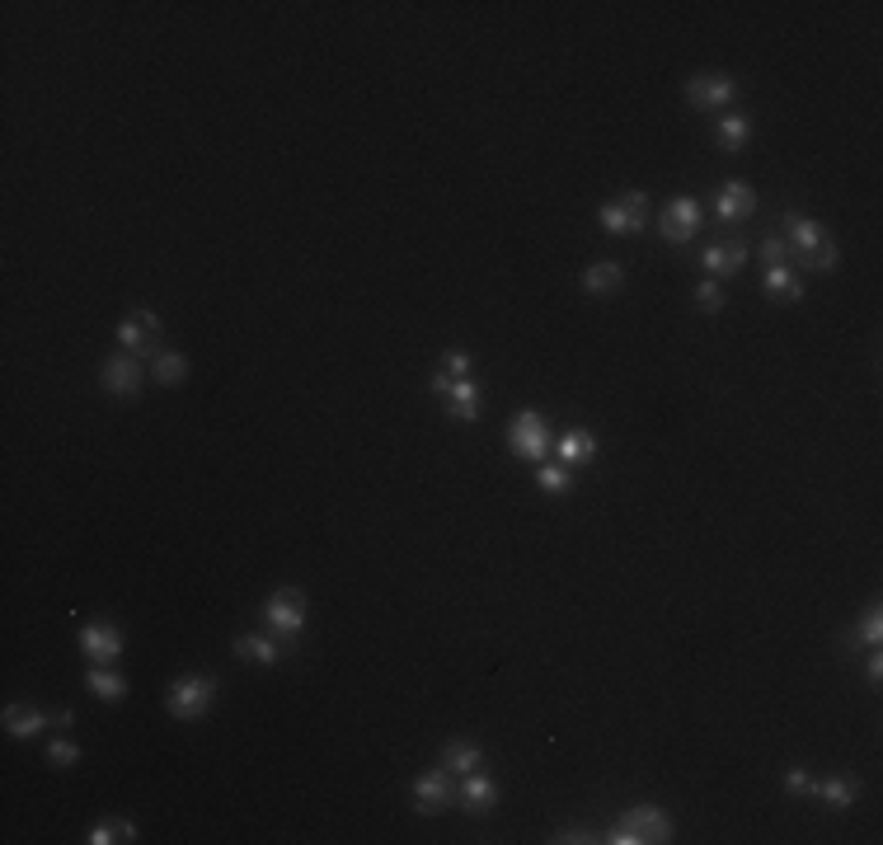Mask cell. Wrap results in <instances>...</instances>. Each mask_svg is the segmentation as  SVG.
I'll use <instances>...</instances> for the list:
<instances>
[{"label":"cell","instance_id":"cell-31","mask_svg":"<svg viewBox=\"0 0 883 845\" xmlns=\"http://www.w3.org/2000/svg\"><path fill=\"white\" fill-rule=\"evenodd\" d=\"M790 240H785V235H766V240H761V259L766 263H790Z\"/></svg>","mask_w":883,"mask_h":845},{"label":"cell","instance_id":"cell-35","mask_svg":"<svg viewBox=\"0 0 883 845\" xmlns=\"http://www.w3.org/2000/svg\"><path fill=\"white\" fill-rule=\"evenodd\" d=\"M555 841L559 845H578V841H592V836H588V831H578V827H569V831H559Z\"/></svg>","mask_w":883,"mask_h":845},{"label":"cell","instance_id":"cell-36","mask_svg":"<svg viewBox=\"0 0 883 845\" xmlns=\"http://www.w3.org/2000/svg\"><path fill=\"white\" fill-rule=\"evenodd\" d=\"M865 672H869V681H879V676H883V658H879V653L869 658V667H865Z\"/></svg>","mask_w":883,"mask_h":845},{"label":"cell","instance_id":"cell-20","mask_svg":"<svg viewBox=\"0 0 883 845\" xmlns=\"http://www.w3.org/2000/svg\"><path fill=\"white\" fill-rule=\"evenodd\" d=\"M555 456H559V465H569V470L597 461V437H592V432H564L555 446Z\"/></svg>","mask_w":883,"mask_h":845},{"label":"cell","instance_id":"cell-25","mask_svg":"<svg viewBox=\"0 0 883 845\" xmlns=\"http://www.w3.org/2000/svg\"><path fill=\"white\" fill-rule=\"evenodd\" d=\"M480 747L475 742H465V738H451L447 747H442V766L456 770V775H470V770H480Z\"/></svg>","mask_w":883,"mask_h":845},{"label":"cell","instance_id":"cell-7","mask_svg":"<svg viewBox=\"0 0 883 845\" xmlns=\"http://www.w3.org/2000/svg\"><path fill=\"white\" fill-rule=\"evenodd\" d=\"M80 648H85V658L90 662L113 667V662L123 658V630H118L113 620H90V625L80 630Z\"/></svg>","mask_w":883,"mask_h":845},{"label":"cell","instance_id":"cell-17","mask_svg":"<svg viewBox=\"0 0 883 845\" xmlns=\"http://www.w3.org/2000/svg\"><path fill=\"white\" fill-rule=\"evenodd\" d=\"M0 723H5V733L10 738H19V742H29V738H38L47 723H52V714H43L38 705H10L5 714H0Z\"/></svg>","mask_w":883,"mask_h":845},{"label":"cell","instance_id":"cell-5","mask_svg":"<svg viewBox=\"0 0 883 845\" xmlns=\"http://www.w3.org/2000/svg\"><path fill=\"white\" fill-rule=\"evenodd\" d=\"M597 221H602L611 235H639L644 231V221H649V193L630 188L620 202H606L602 212H597Z\"/></svg>","mask_w":883,"mask_h":845},{"label":"cell","instance_id":"cell-2","mask_svg":"<svg viewBox=\"0 0 883 845\" xmlns=\"http://www.w3.org/2000/svg\"><path fill=\"white\" fill-rule=\"evenodd\" d=\"M508 446L522 456V461H536V465L550 461L555 437H550L545 414H536V409H517V414H512V423H508Z\"/></svg>","mask_w":883,"mask_h":845},{"label":"cell","instance_id":"cell-15","mask_svg":"<svg viewBox=\"0 0 883 845\" xmlns=\"http://www.w3.org/2000/svg\"><path fill=\"white\" fill-rule=\"evenodd\" d=\"M461 813H470V817H484V813H494V803H498V784L484 775V770H470L465 775V784H461Z\"/></svg>","mask_w":883,"mask_h":845},{"label":"cell","instance_id":"cell-27","mask_svg":"<svg viewBox=\"0 0 883 845\" xmlns=\"http://www.w3.org/2000/svg\"><path fill=\"white\" fill-rule=\"evenodd\" d=\"M90 845H123V841H137V827L127 822V817H104V822H94L90 836H85Z\"/></svg>","mask_w":883,"mask_h":845},{"label":"cell","instance_id":"cell-19","mask_svg":"<svg viewBox=\"0 0 883 845\" xmlns=\"http://www.w3.org/2000/svg\"><path fill=\"white\" fill-rule=\"evenodd\" d=\"M235 658H240V662H264V667H273V662L282 658L278 634H273V639H268V634H240V639H235Z\"/></svg>","mask_w":883,"mask_h":845},{"label":"cell","instance_id":"cell-21","mask_svg":"<svg viewBox=\"0 0 883 845\" xmlns=\"http://www.w3.org/2000/svg\"><path fill=\"white\" fill-rule=\"evenodd\" d=\"M761 282H766L771 296H785V301H799V296H804V277L794 273L790 263H766V277H761Z\"/></svg>","mask_w":883,"mask_h":845},{"label":"cell","instance_id":"cell-3","mask_svg":"<svg viewBox=\"0 0 883 845\" xmlns=\"http://www.w3.org/2000/svg\"><path fill=\"white\" fill-rule=\"evenodd\" d=\"M212 700H217V676L193 672V676H179V681L170 686L165 709H170L179 723H193V719H202V714L212 709Z\"/></svg>","mask_w":883,"mask_h":845},{"label":"cell","instance_id":"cell-24","mask_svg":"<svg viewBox=\"0 0 883 845\" xmlns=\"http://www.w3.org/2000/svg\"><path fill=\"white\" fill-rule=\"evenodd\" d=\"M85 686H90V691L99 695V700H109V705H118V700H123V695H127V681H123V672H113V667H99V662H94V667H90V676H85Z\"/></svg>","mask_w":883,"mask_h":845},{"label":"cell","instance_id":"cell-28","mask_svg":"<svg viewBox=\"0 0 883 845\" xmlns=\"http://www.w3.org/2000/svg\"><path fill=\"white\" fill-rule=\"evenodd\" d=\"M536 484H541L545 493H555V498H559V493L574 489V470H569V465H559V461H555V465L545 461L541 470H536Z\"/></svg>","mask_w":883,"mask_h":845},{"label":"cell","instance_id":"cell-1","mask_svg":"<svg viewBox=\"0 0 883 845\" xmlns=\"http://www.w3.org/2000/svg\"><path fill=\"white\" fill-rule=\"evenodd\" d=\"M602 841L611 845H653V841H672V817L653 803H635L630 813H620V822L606 831Z\"/></svg>","mask_w":883,"mask_h":845},{"label":"cell","instance_id":"cell-4","mask_svg":"<svg viewBox=\"0 0 883 845\" xmlns=\"http://www.w3.org/2000/svg\"><path fill=\"white\" fill-rule=\"evenodd\" d=\"M259 615H264V625L278 634V639H287V644H292L296 634L306 630V597H301L296 587H278V592L264 601V611H259Z\"/></svg>","mask_w":883,"mask_h":845},{"label":"cell","instance_id":"cell-11","mask_svg":"<svg viewBox=\"0 0 883 845\" xmlns=\"http://www.w3.org/2000/svg\"><path fill=\"white\" fill-rule=\"evenodd\" d=\"M733 94H738V80L724 76V71L686 80V99H691V108H719V104H729Z\"/></svg>","mask_w":883,"mask_h":845},{"label":"cell","instance_id":"cell-33","mask_svg":"<svg viewBox=\"0 0 883 845\" xmlns=\"http://www.w3.org/2000/svg\"><path fill=\"white\" fill-rule=\"evenodd\" d=\"M808 784L813 780H808L804 770H790V775H785V789H790V794H808Z\"/></svg>","mask_w":883,"mask_h":845},{"label":"cell","instance_id":"cell-30","mask_svg":"<svg viewBox=\"0 0 883 845\" xmlns=\"http://www.w3.org/2000/svg\"><path fill=\"white\" fill-rule=\"evenodd\" d=\"M696 306L705 310V315H714V310H724V287L714 282V277H705L696 287Z\"/></svg>","mask_w":883,"mask_h":845},{"label":"cell","instance_id":"cell-12","mask_svg":"<svg viewBox=\"0 0 883 845\" xmlns=\"http://www.w3.org/2000/svg\"><path fill=\"white\" fill-rule=\"evenodd\" d=\"M442 400H447V409H451V418H456V423H475V418H480V409H484L480 385L470 381V376H447Z\"/></svg>","mask_w":883,"mask_h":845},{"label":"cell","instance_id":"cell-23","mask_svg":"<svg viewBox=\"0 0 883 845\" xmlns=\"http://www.w3.org/2000/svg\"><path fill=\"white\" fill-rule=\"evenodd\" d=\"M620 282H625V268H620V263H611V259H602V263H588V273H583V292L606 296V292H616Z\"/></svg>","mask_w":883,"mask_h":845},{"label":"cell","instance_id":"cell-34","mask_svg":"<svg viewBox=\"0 0 883 845\" xmlns=\"http://www.w3.org/2000/svg\"><path fill=\"white\" fill-rule=\"evenodd\" d=\"M447 371H451V376H465V371H470V357H465V353H451V357H447Z\"/></svg>","mask_w":883,"mask_h":845},{"label":"cell","instance_id":"cell-18","mask_svg":"<svg viewBox=\"0 0 883 845\" xmlns=\"http://www.w3.org/2000/svg\"><path fill=\"white\" fill-rule=\"evenodd\" d=\"M808 794L822 803V808H832V813H841V808H851L855 794H860V784L846 780V775H832V780H818V784H808Z\"/></svg>","mask_w":883,"mask_h":845},{"label":"cell","instance_id":"cell-13","mask_svg":"<svg viewBox=\"0 0 883 845\" xmlns=\"http://www.w3.org/2000/svg\"><path fill=\"white\" fill-rule=\"evenodd\" d=\"M696 231H700V202L686 198V193L667 202V212H663V235L667 240H672V245H686Z\"/></svg>","mask_w":883,"mask_h":845},{"label":"cell","instance_id":"cell-6","mask_svg":"<svg viewBox=\"0 0 883 845\" xmlns=\"http://www.w3.org/2000/svg\"><path fill=\"white\" fill-rule=\"evenodd\" d=\"M118 343H123V353L132 357H155L160 353V320H155V310L137 306L118 324Z\"/></svg>","mask_w":883,"mask_h":845},{"label":"cell","instance_id":"cell-14","mask_svg":"<svg viewBox=\"0 0 883 845\" xmlns=\"http://www.w3.org/2000/svg\"><path fill=\"white\" fill-rule=\"evenodd\" d=\"M714 212H719V221H743V216H752L757 212V188L743 184V179L719 184V193H714Z\"/></svg>","mask_w":883,"mask_h":845},{"label":"cell","instance_id":"cell-26","mask_svg":"<svg viewBox=\"0 0 883 845\" xmlns=\"http://www.w3.org/2000/svg\"><path fill=\"white\" fill-rule=\"evenodd\" d=\"M188 376V357L184 353H170V348H160L151 357V381L155 385H179Z\"/></svg>","mask_w":883,"mask_h":845},{"label":"cell","instance_id":"cell-22","mask_svg":"<svg viewBox=\"0 0 883 845\" xmlns=\"http://www.w3.org/2000/svg\"><path fill=\"white\" fill-rule=\"evenodd\" d=\"M714 141L724 146V151H738L752 141V118L747 113H724L719 123H714Z\"/></svg>","mask_w":883,"mask_h":845},{"label":"cell","instance_id":"cell-8","mask_svg":"<svg viewBox=\"0 0 883 845\" xmlns=\"http://www.w3.org/2000/svg\"><path fill=\"white\" fill-rule=\"evenodd\" d=\"M451 803H456V794H451V775H447V766L423 770L419 780H414V808H419L423 817L447 813Z\"/></svg>","mask_w":883,"mask_h":845},{"label":"cell","instance_id":"cell-16","mask_svg":"<svg viewBox=\"0 0 883 845\" xmlns=\"http://www.w3.org/2000/svg\"><path fill=\"white\" fill-rule=\"evenodd\" d=\"M743 263H747V249L733 245V240H724V245H705V254H700V268H705L714 282H719V277L743 273Z\"/></svg>","mask_w":883,"mask_h":845},{"label":"cell","instance_id":"cell-32","mask_svg":"<svg viewBox=\"0 0 883 845\" xmlns=\"http://www.w3.org/2000/svg\"><path fill=\"white\" fill-rule=\"evenodd\" d=\"M879 639H883V615H879V606H869V615H865V625H860V644H869V648H879Z\"/></svg>","mask_w":883,"mask_h":845},{"label":"cell","instance_id":"cell-10","mask_svg":"<svg viewBox=\"0 0 883 845\" xmlns=\"http://www.w3.org/2000/svg\"><path fill=\"white\" fill-rule=\"evenodd\" d=\"M99 381H104V390H109V395L127 400V395H137V390H141V362L132 353H113L109 362L99 367Z\"/></svg>","mask_w":883,"mask_h":845},{"label":"cell","instance_id":"cell-29","mask_svg":"<svg viewBox=\"0 0 883 845\" xmlns=\"http://www.w3.org/2000/svg\"><path fill=\"white\" fill-rule=\"evenodd\" d=\"M47 761H52V766H57V770H71V766H76V761H80V747H76V742H71V738H57V742H52V747H47Z\"/></svg>","mask_w":883,"mask_h":845},{"label":"cell","instance_id":"cell-9","mask_svg":"<svg viewBox=\"0 0 883 845\" xmlns=\"http://www.w3.org/2000/svg\"><path fill=\"white\" fill-rule=\"evenodd\" d=\"M780 231L790 235V259H813L822 245H827V226L822 221H813V216L804 212H785V221H780Z\"/></svg>","mask_w":883,"mask_h":845}]
</instances>
